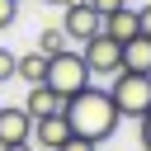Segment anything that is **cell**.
I'll return each mask as SVG.
<instances>
[{"label":"cell","mask_w":151,"mask_h":151,"mask_svg":"<svg viewBox=\"0 0 151 151\" xmlns=\"http://www.w3.org/2000/svg\"><path fill=\"white\" fill-rule=\"evenodd\" d=\"M42 5H71V0H42Z\"/></svg>","instance_id":"cell-20"},{"label":"cell","mask_w":151,"mask_h":151,"mask_svg":"<svg viewBox=\"0 0 151 151\" xmlns=\"http://www.w3.org/2000/svg\"><path fill=\"white\" fill-rule=\"evenodd\" d=\"M14 61H19V57H14L9 47H0V85H5V80H14Z\"/></svg>","instance_id":"cell-13"},{"label":"cell","mask_w":151,"mask_h":151,"mask_svg":"<svg viewBox=\"0 0 151 151\" xmlns=\"http://www.w3.org/2000/svg\"><path fill=\"white\" fill-rule=\"evenodd\" d=\"M80 61H85L90 76H118V71H123V42L94 33L90 42H80Z\"/></svg>","instance_id":"cell-4"},{"label":"cell","mask_w":151,"mask_h":151,"mask_svg":"<svg viewBox=\"0 0 151 151\" xmlns=\"http://www.w3.org/2000/svg\"><path fill=\"white\" fill-rule=\"evenodd\" d=\"M42 76H47V57H42V52H24V57L14 61V80L42 85Z\"/></svg>","instance_id":"cell-11"},{"label":"cell","mask_w":151,"mask_h":151,"mask_svg":"<svg viewBox=\"0 0 151 151\" xmlns=\"http://www.w3.org/2000/svg\"><path fill=\"white\" fill-rule=\"evenodd\" d=\"M104 38H113V42H127V38H142L137 33V9L132 5H123V9H113V14H104V28H99Z\"/></svg>","instance_id":"cell-8"},{"label":"cell","mask_w":151,"mask_h":151,"mask_svg":"<svg viewBox=\"0 0 151 151\" xmlns=\"http://www.w3.org/2000/svg\"><path fill=\"white\" fill-rule=\"evenodd\" d=\"M33 137V118L24 113V104H0V146H19Z\"/></svg>","instance_id":"cell-6"},{"label":"cell","mask_w":151,"mask_h":151,"mask_svg":"<svg viewBox=\"0 0 151 151\" xmlns=\"http://www.w3.org/2000/svg\"><path fill=\"white\" fill-rule=\"evenodd\" d=\"M109 99H113L118 118H142V113H151V76L118 71L113 85H109Z\"/></svg>","instance_id":"cell-3"},{"label":"cell","mask_w":151,"mask_h":151,"mask_svg":"<svg viewBox=\"0 0 151 151\" xmlns=\"http://www.w3.org/2000/svg\"><path fill=\"white\" fill-rule=\"evenodd\" d=\"M0 151H38L33 142H19V146H0Z\"/></svg>","instance_id":"cell-19"},{"label":"cell","mask_w":151,"mask_h":151,"mask_svg":"<svg viewBox=\"0 0 151 151\" xmlns=\"http://www.w3.org/2000/svg\"><path fill=\"white\" fill-rule=\"evenodd\" d=\"M33 52H42V57H57V52H66V33H61V28H42Z\"/></svg>","instance_id":"cell-12"},{"label":"cell","mask_w":151,"mask_h":151,"mask_svg":"<svg viewBox=\"0 0 151 151\" xmlns=\"http://www.w3.org/2000/svg\"><path fill=\"white\" fill-rule=\"evenodd\" d=\"M38 151H57V146H66L71 142V127H66V118L61 113H52V118H33V137H28Z\"/></svg>","instance_id":"cell-7"},{"label":"cell","mask_w":151,"mask_h":151,"mask_svg":"<svg viewBox=\"0 0 151 151\" xmlns=\"http://www.w3.org/2000/svg\"><path fill=\"white\" fill-rule=\"evenodd\" d=\"M57 151H94V142H80V137H71L66 146H57Z\"/></svg>","instance_id":"cell-18"},{"label":"cell","mask_w":151,"mask_h":151,"mask_svg":"<svg viewBox=\"0 0 151 151\" xmlns=\"http://www.w3.org/2000/svg\"><path fill=\"white\" fill-rule=\"evenodd\" d=\"M99 28H104V14H94L90 0H71V5H61V33H66V38L90 42Z\"/></svg>","instance_id":"cell-5"},{"label":"cell","mask_w":151,"mask_h":151,"mask_svg":"<svg viewBox=\"0 0 151 151\" xmlns=\"http://www.w3.org/2000/svg\"><path fill=\"white\" fill-rule=\"evenodd\" d=\"M14 14H19V0H0V28H9Z\"/></svg>","instance_id":"cell-14"},{"label":"cell","mask_w":151,"mask_h":151,"mask_svg":"<svg viewBox=\"0 0 151 151\" xmlns=\"http://www.w3.org/2000/svg\"><path fill=\"white\" fill-rule=\"evenodd\" d=\"M61 118H66L71 137L94 142V146H99V142H109V137L118 132V109H113L109 90H94V85H85L80 94L61 99Z\"/></svg>","instance_id":"cell-1"},{"label":"cell","mask_w":151,"mask_h":151,"mask_svg":"<svg viewBox=\"0 0 151 151\" xmlns=\"http://www.w3.org/2000/svg\"><path fill=\"white\" fill-rule=\"evenodd\" d=\"M123 5H127V0H90L94 14H113V9H123Z\"/></svg>","instance_id":"cell-16"},{"label":"cell","mask_w":151,"mask_h":151,"mask_svg":"<svg viewBox=\"0 0 151 151\" xmlns=\"http://www.w3.org/2000/svg\"><path fill=\"white\" fill-rule=\"evenodd\" d=\"M137 33H142V38H151V5H142V9H137Z\"/></svg>","instance_id":"cell-15"},{"label":"cell","mask_w":151,"mask_h":151,"mask_svg":"<svg viewBox=\"0 0 151 151\" xmlns=\"http://www.w3.org/2000/svg\"><path fill=\"white\" fill-rule=\"evenodd\" d=\"M137 123H142V151H151V113H142Z\"/></svg>","instance_id":"cell-17"},{"label":"cell","mask_w":151,"mask_h":151,"mask_svg":"<svg viewBox=\"0 0 151 151\" xmlns=\"http://www.w3.org/2000/svg\"><path fill=\"white\" fill-rule=\"evenodd\" d=\"M123 71L151 76V38H127L123 42Z\"/></svg>","instance_id":"cell-9"},{"label":"cell","mask_w":151,"mask_h":151,"mask_svg":"<svg viewBox=\"0 0 151 151\" xmlns=\"http://www.w3.org/2000/svg\"><path fill=\"white\" fill-rule=\"evenodd\" d=\"M24 113H28V118H52V113H61V99H57V94H52L47 85H28Z\"/></svg>","instance_id":"cell-10"},{"label":"cell","mask_w":151,"mask_h":151,"mask_svg":"<svg viewBox=\"0 0 151 151\" xmlns=\"http://www.w3.org/2000/svg\"><path fill=\"white\" fill-rule=\"evenodd\" d=\"M94 76L85 71V61H80V52H57V57H47V76H42V85L57 94V99H71V94H80L85 85H90Z\"/></svg>","instance_id":"cell-2"}]
</instances>
